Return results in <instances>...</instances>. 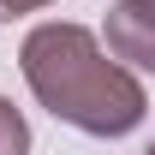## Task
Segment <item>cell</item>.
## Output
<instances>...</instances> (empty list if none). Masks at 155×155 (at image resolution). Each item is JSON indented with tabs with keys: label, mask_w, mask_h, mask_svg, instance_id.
Masks as SVG:
<instances>
[{
	"label": "cell",
	"mask_w": 155,
	"mask_h": 155,
	"mask_svg": "<svg viewBox=\"0 0 155 155\" xmlns=\"http://www.w3.org/2000/svg\"><path fill=\"white\" fill-rule=\"evenodd\" d=\"M36 6H48V0H0V24H6V18H24V12H36Z\"/></svg>",
	"instance_id": "obj_4"
},
{
	"label": "cell",
	"mask_w": 155,
	"mask_h": 155,
	"mask_svg": "<svg viewBox=\"0 0 155 155\" xmlns=\"http://www.w3.org/2000/svg\"><path fill=\"white\" fill-rule=\"evenodd\" d=\"M143 155H155V143H149V149H143Z\"/></svg>",
	"instance_id": "obj_5"
},
{
	"label": "cell",
	"mask_w": 155,
	"mask_h": 155,
	"mask_svg": "<svg viewBox=\"0 0 155 155\" xmlns=\"http://www.w3.org/2000/svg\"><path fill=\"white\" fill-rule=\"evenodd\" d=\"M0 155H30V125L6 96H0Z\"/></svg>",
	"instance_id": "obj_3"
},
{
	"label": "cell",
	"mask_w": 155,
	"mask_h": 155,
	"mask_svg": "<svg viewBox=\"0 0 155 155\" xmlns=\"http://www.w3.org/2000/svg\"><path fill=\"white\" fill-rule=\"evenodd\" d=\"M18 66H24L30 96L54 119H66L90 137H125L149 114L143 84L119 60L101 54V42L84 24H36L18 48Z\"/></svg>",
	"instance_id": "obj_1"
},
{
	"label": "cell",
	"mask_w": 155,
	"mask_h": 155,
	"mask_svg": "<svg viewBox=\"0 0 155 155\" xmlns=\"http://www.w3.org/2000/svg\"><path fill=\"white\" fill-rule=\"evenodd\" d=\"M107 54L137 66V72H155V0H114L107 6Z\"/></svg>",
	"instance_id": "obj_2"
}]
</instances>
